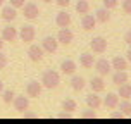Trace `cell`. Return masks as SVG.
I'll return each mask as SVG.
<instances>
[{
  "mask_svg": "<svg viewBox=\"0 0 131 124\" xmlns=\"http://www.w3.org/2000/svg\"><path fill=\"white\" fill-rule=\"evenodd\" d=\"M60 83V76L57 71H52V69H48V71L43 72V76H41V85L48 88V90H53V88H57Z\"/></svg>",
  "mask_w": 131,
  "mask_h": 124,
  "instance_id": "obj_1",
  "label": "cell"
},
{
  "mask_svg": "<svg viewBox=\"0 0 131 124\" xmlns=\"http://www.w3.org/2000/svg\"><path fill=\"white\" fill-rule=\"evenodd\" d=\"M90 48H92L95 53H104L107 50V40L104 36H95L90 41Z\"/></svg>",
  "mask_w": 131,
  "mask_h": 124,
  "instance_id": "obj_2",
  "label": "cell"
},
{
  "mask_svg": "<svg viewBox=\"0 0 131 124\" xmlns=\"http://www.w3.org/2000/svg\"><path fill=\"white\" fill-rule=\"evenodd\" d=\"M17 36H19L24 43H31L33 40H35V36H36V31H35V28L33 26H23L21 28V31L17 33Z\"/></svg>",
  "mask_w": 131,
  "mask_h": 124,
  "instance_id": "obj_3",
  "label": "cell"
},
{
  "mask_svg": "<svg viewBox=\"0 0 131 124\" xmlns=\"http://www.w3.org/2000/svg\"><path fill=\"white\" fill-rule=\"evenodd\" d=\"M41 48H43V52L55 53L57 48H59V41H57V38H53V36H47L41 41Z\"/></svg>",
  "mask_w": 131,
  "mask_h": 124,
  "instance_id": "obj_4",
  "label": "cell"
},
{
  "mask_svg": "<svg viewBox=\"0 0 131 124\" xmlns=\"http://www.w3.org/2000/svg\"><path fill=\"white\" fill-rule=\"evenodd\" d=\"M23 12H24V17L26 19H36L38 17V14H40V9L36 4H33V2H28V4H24L23 5Z\"/></svg>",
  "mask_w": 131,
  "mask_h": 124,
  "instance_id": "obj_5",
  "label": "cell"
},
{
  "mask_svg": "<svg viewBox=\"0 0 131 124\" xmlns=\"http://www.w3.org/2000/svg\"><path fill=\"white\" fill-rule=\"evenodd\" d=\"M72 38H74V35L69 28H60L59 33H57V41L62 43V45H71Z\"/></svg>",
  "mask_w": 131,
  "mask_h": 124,
  "instance_id": "obj_6",
  "label": "cell"
},
{
  "mask_svg": "<svg viewBox=\"0 0 131 124\" xmlns=\"http://www.w3.org/2000/svg\"><path fill=\"white\" fill-rule=\"evenodd\" d=\"M95 69H97V72H98V76H107L109 72H111V62L107 59H98V60H95Z\"/></svg>",
  "mask_w": 131,
  "mask_h": 124,
  "instance_id": "obj_7",
  "label": "cell"
},
{
  "mask_svg": "<svg viewBox=\"0 0 131 124\" xmlns=\"http://www.w3.org/2000/svg\"><path fill=\"white\" fill-rule=\"evenodd\" d=\"M43 48L38 45H31L29 47V50H28V55H29V60L31 62H41V59H43Z\"/></svg>",
  "mask_w": 131,
  "mask_h": 124,
  "instance_id": "obj_8",
  "label": "cell"
},
{
  "mask_svg": "<svg viewBox=\"0 0 131 124\" xmlns=\"http://www.w3.org/2000/svg\"><path fill=\"white\" fill-rule=\"evenodd\" d=\"M12 104H14V107H16L17 112H26L28 107H29V100H28V97H24V95H19V97H14Z\"/></svg>",
  "mask_w": 131,
  "mask_h": 124,
  "instance_id": "obj_9",
  "label": "cell"
},
{
  "mask_svg": "<svg viewBox=\"0 0 131 124\" xmlns=\"http://www.w3.org/2000/svg\"><path fill=\"white\" fill-rule=\"evenodd\" d=\"M41 88H43L41 83H38V81H31V83H28V86H26V95H28V97H31V98L40 97Z\"/></svg>",
  "mask_w": 131,
  "mask_h": 124,
  "instance_id": "obj_10",
  "label": "cell"
},
{
  "mask_svg": "<svg viewBox=\"0 0 131 124\" xmlns=\"http://www.w3.org/2000/svg\"><path fill=\"white\" fill-rule=\"evenodd\" d=\"M97 26V19H95V16L92 14H83V19H81V28L85 29V31H92L93 28Z\"/></svg>",
  "mask_w": 131,
  "mask_h": 124,
  "instance_id": "obj_11",
  "label": "cell"
},
{
  "mask_svg": "<svg viewBox=\"0 0 131 124\" xmlns=\"http://www.w3.org/2000/svg\"><path fill=\"white\" fill-rule=\"evenodd\" d=\"M2 40L4 41H16L17 40V29L12 28L10 24L5 28H2Z\"/></svg>",
  "mask_w": 131,
  "mask_h": 124,
  "instance_id": "obj_12",
  "label": "cell"
},
{
  "mask_svg": "<svg viewBox=\"0 0 131 124\" xmlns=\"http://www.w3.org/2000/svg\"><path fill=\"white\" fill-rule=\"evenodd\" d=\"M55 24L59 28H69V24H71V14H67L66 10H60L57 14V17H55Z\"/></svg>",
  "mask_w": 131,
  "mask_h": 124,
  "instance_id": "obj_13",
  "label": "cell"
},
{
  "mask_svg": "<svg viewBox=\"0 0 131 124\" xmlns=\"http://www.w3.org/2000/svg\"><path fill=\"white\" fill-rule=\"evenodd\" d=\"M17 17V9L12 5H5L4 9H2V19L7 21V22H10V21H14Z\"/></svg>",
  "mask_w": 131,
  "mask_h": 124,
  "instance_id": "obj_14",
  "label": "cell"
},
{
  "mask_svg": "<svg viewBox=\"0 0 131 124\" xmlns=\"http://www.w3.org/2000/svg\"><path fill=\"white\" fill-rule=\"evenodd\" d=\"M102 104L107 107V109H117L119 105V95L117 93H107V97L104 98Z\"/></svg>",
  "mask_w": 131,
  "mask_h": 124,
  "instance_id": "obj_15",
  "label": "cell"
},
{
  "mask_svg": "<svg viewBox=\"0 0 131 124\" xmlns=\"http://www.w3.org/2000/svg\"><path fill=\"white\" fill-rule=\"evenodd\" d=\"M90 88H92V92L95 93H100L105 90V81L102 76H97V78H93L92 81H90Z\"/></svg>",
  "mask_w": 131,
  "mask_h": 124,
  "instance_id": "obj_16",
  "label": "cell"
},
{
  "mask_svg": "<svg viewBox=\"0 0 131 124\" xmlns=\"http://www.w3.org/2000/svg\"><path fill=\"white\" fill-rule=\"evenodd\" d=\"M93 64H95V57H93L92 53H81V57H79V65L81 67L92 69Z\"/></svg>",
  "mask_w": 131,
  "mask_h": 124,
  "instance_id": "obj_17",
  "label": "cell"
},
{
  "mask_svg": "<svg viewBox=\"0 0 131 124\" xmlns=\"http://www.w3.org/2000/svg\"><path fill=\"white\" fill-rule=\"evenodd\" d=\"M86 105H88L90 109H95V110H97L98 107L102 105V100H100V97H98L95 92H92L88 97H86Z\"/></svg>",
  "mask_w": 131,
  "mask_h": 124,
  "instance_id": "obj_18",
  "label": "cell"
},
{
  "mask_svg": "<svg viewBox=\"0 0 131 124\" xmlns=\"http://www.w3.org/2000/svg\"><path fill=\"white\" fill-rule=\"evenodd\" d=\"M76 62L74 60H62V64H60V71L64 72V74H74L76 72Z\"/></svg>",
  "mask_w": 131,
  "mask_h": 124,
  "instance_id": "obj_19",
  "label": "cell"
},
{
  "mask_svg": "<svg viewBox=\"0 0 131 124\" xmlns=\"http://www.w3.org/2000/svg\"><path fill=\"white\" fill-rule=\"evenodd\" d=\"M111 67L116 69V71H126L128 69V60L123 59V57H114L111 62Z\"/></svg>",
  "mask_w": 131,
  "mask_h": 124,
  "instance_id": "obj_20",
  "label": "cell"
},
{
  "mask_svg": "<svg viewBox=\"0 0 131 124\" xmlns=\"http://www.w3.org/2000/svg\"><path fill=\"white\" fill-rule=\"evenodd\" d=\"M95 19H97V22H109V19H111V14H109V9H98L97 12H95Z\"/></svg>",
  "mask_w": 131,
  "mask_h": 124,
  "instance_id": "obj_21",
  "label": "cell"
},
{
  "mask_svg": "<svg viewBox=\"0 0 131 124\" xmlns=\"http://www.w3.org/2000/svg\"><path fill=\"white\" fill-rule=\"evenodd\" d=\"M85 85H86V81L81 76H72V79H71V88L74 90V92H81L83 88H85Z\"/></svg>",
  "mask_w": 131,
  "mask_h": 124,
  "instance_id": "obj_22",
  "label": "cell"
},
{
  "mask_svg": "<svg viewBox=\"0 0 131 124\" xmlns=\"http://www.w3.org/2000/svg\"><path fill=\"white\" fill-rule=\"evenodd\" d=\"M128 81V72L126 71H116V74L112 76V83L114 85H123V83H126Z\"/></svg>",
  "mask_w": 131,
  "mask_h": 124,
  "instance_id": "obj_23",
  "label": "cell"
},
{
  "mask_svg": "<svg viewBox=\"0 0 131 124\" xmlns=\"http://www.w3.org/2000/svg\"><path fill=\"white\" fill-rule=\"evenodd\" d=\"M119 97L126 98V100H129L131 98V85L126 81V83H123V85H119Z\"/></svg>",
  "mask_w": 131,
  "mask_h": 124,
  "instance_id": "obj_24",
  "label": "cell"
},
{
  "mask_svg": "<svg viewBox=\"0 0 131 124\" xmlns=\"http://www.w3.org/2000/svg\"><path fill=\"white\" fill-rule=\"evenodd\" d=\"M76 12L78 14L90 12V4H88V0H78V2H76Z\"/></svg>",
  "mask_w": 131,
  "mask_h": 124,
  "instance_id": "obj_25",
  "label": "cell"
},
{
  "mask_svg": "<svg viewBox=\"0 0 131 124\" xmlns=\"http://www.w3.org/2000/svg\"><path fill=\"white\" fill-rule=\"evenodd\" d=\"M62 109H64V112H67V114H72V112L76 110V100H72V98L64 100V102H62Z\"/></svg>",
  "mask_w": 131,
  "mask_h": 124,
  "instance_id": "obj_26",
  "label": "cell"
},
{
  "mask_svg": "<svg viewBox=\"0 0 131 124\" xmlns=\"http://www.w3.org/2000/svg\"><path fill=\"white\" fill-rule=\"evenodd\" d=\"M117 107H119V110H121V114H126V116L131 114V102H128L126 98H124V102H121Z\"/></svg>",
  "mask_w": 131,
  "mask_h": 124,
  "instance_id": "obj_27",
  "label": "cell"
},
{
  "mask_svg": "<svg viewBox=\"0 0 131 124\" xmlns=\"http://www.w3.org/2000/svg\"><path fill=\"white\" fill-rule=\"evenodd\" d=\"M14 97H16V95H14L12 90H4V92H2V100H4L5 104H10L14 100Z\"/></svg>",
  "mask_w": 131,
  "mask_h": 124,
  "instance_id": "obj_28",
  "label": "cell"
},
{
  "mask_svg": "<svg viewBox=\"0 0 131 124\" xmlns=\"http://www.w3.org/2000/svg\"><path fill=\"white\" fill-rule=\"evenodd\" d=\"M7 64H9V59H7L5 53H2V50H0V71H2V69H5Z\"/></svg>",
  "mask_w": 131,
  "mask_h": 124,
  "instance_id": "obj_29",
  "label": "cell"
},
{
  "mask_svg": "<svg viewBox=\"0 0 131 124\" xmlns=\"http://www.w3.org/2000/svg\"><path fill=\"white\" fill-rule=\"evenodd\" d=\"M117 0H104V7L105 9H109V10H111V9H116V7H117Z\"/></svg>",
  "mask_w": 131,
  "mask_h": 124,
  "instance_id": "obj_30",
  "label": "cell"
},
{
  "mask_svg": "<svg viewBox=\"0 0 131 124\" xmlns=\"http://www.w3.org/2000/svg\"><path fill=\"white\" fill-rule=\"evenodd\" d=\"M123 12L128 14V16L131 14V0H124L123 2Z\"/></svg>",
  "mask_w": 131,
  "mask_h": 124,
  "instance_id": "obj_31",
  "label": "cell"
},
{
  "mask_svg": "<svg viewBox=\"0 0 131 124\" xmlns=\"http://www.w3.org/2000/svg\"><path fill=\"white\" fill-rule=\"evenodd\" d=\"M24 4H26L24 0H10V5H12V7H16V9H19V7H23Z\"/></svg>",
  "mask_w": 131,
  "mask_h": 124,
  "instance_id": "obj_32",
  "label": "cell"
},
{
  "mask_svg": "<svg viewBox=\"0 0 131 124\" xmlns=\"http://www.w3.org/2000/svg\"><path fill=\"white\" fill-rule=\"evenodd\" d=\"M55 4L59 7H67L69 4H71V0H55Z\"/></svg>",
  "mask_w": 131,
  "mask_h": 124,
  "instance_id": "obj_33",
  "label": "cell"
},
{
  "mask_svg": "<svg viewBox=\"0 0 131 124\" xmlns=\"http://www.w3.org/2000/svg\"><path fill=\"white\" fill-rule=\"evenodd\" d=\"M97 114H95V109H92V110H88V112H85L83 114V117H95Z\"/></svg>",
  "mask_w": 131,
  "mask_h": 124,
  "instance_id": "obj_34",
  "label": "cell"
},
{
  "mask_svg": "<svg viewBox=\"0 0 131 124\" xmlns=\"http://www.w3.org/2000/svg\"><path fill=\"white\" fill-rule=\"evenodd\" d=\"M124 41L128 43V45H131V29H129V31H126V35H124Z\"/></svg>",
  "mask_w": 131,
  "mask_h": 124,
  "instance_id": "obj_35",
  "label": "cell"
},
{
  "mask_svg": "<svg viewBox=\"0 0 131 124\" xmlns=\"http://www.w3.org/2000/svg\"><path fill=\"white\" fill-rule=\"evenodd\" d=\"M126 60H128V62H131V48L128 50V53H126Z\"/></svg>",
  "mask_w": 131,
  "mask_h": 124,
  "instance_id": "obj_36",
  "label": "cell"
},
{
  "mask_svg": "<svg viewBox=\"0 0 131 124\" xmlns=\"http://www.w3.org/2000/svg\"><path fill=\"white\" fill-rule=\"evenodd\" d=\"M4 48V40H2V36H0V50Z\"/></svg>",
  "mask_w": 131,
  "mask_h": 124,
  "instance_id": "obj_37",
  "label": "cell"
},
{
  "mask_svg": "<svg viewBox=\"0 0 131 124\" xmlns=\"http://www.w3.org/2000/svg\"><path fill=\"white\" fill-rule=\"evenodd\" d=\"M4 92V83H2V81H0V93Z\"/></svg>",
  "mask_w": 131,
  "mask_h": 124,
  "instance_id": "obj_38",
  "label": "cell"
},
{
  "mask_svg": "<svg viewBox=\"0 0 131 124\" xmlns=\"http://www.w3.org/2000/svg\"><path fill=\"white\" fill-rule=\"evenodd\" d=\"M43 2H45V4H50V2H52V0H43Z\"/></svg>",
  "mask_w": 131,
  "mask_h": 124,
  "instance_id": "obj_39",
  "label": "cell"
},
{
  "mask_svg": "<svg viewBox=\"0 0 131 124\" xmlns=\"http://www.w3.org/2000/svg\"><path fill=\"white\" fill-rule=\"evenodd\" d=\"M2 4H4V0H0V5H2Z\"/></svg>",
  "mask_w": 131,
  "mask_h": 124,
  "instance_id": "obj_40",
  "label": "cell"
}]
</instances>
